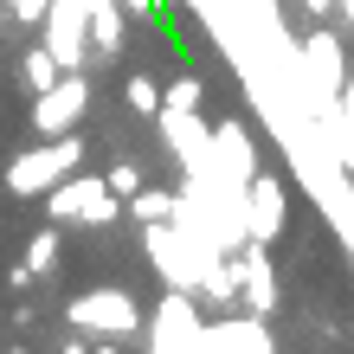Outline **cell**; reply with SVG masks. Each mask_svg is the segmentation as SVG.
Segmentation results:
<instances>
[{"instance_id":"25","label":"cell","mask_w":354,"mask_h":354,"mask_svg":"<svg viewBox=\"0 0 354 354\" xmlns=\"http://www.w3.org/2000/svg\"><path fill=\"white\" fill-rule=\"evenodd\" d=\"M91 354H122V342H91Z\"/></svg>"},{"instance_id":"8","label":"cell","mask_w":354,"mask_h":354,"mask_svg":"<svg viewBox=\"0 0 354 354\" xmlns=\"http://www.w3.org/2000/svg\"><path fill=\"white\" fill-rule=\"evenodd\" d=\"M65 71H84L91 65V13L84 7H71V0H52V13H46V39H39Z\"/></svg>"},{"instance_id":"21","label":"cell","mask_w":354,"mask_h":354,"mask_svg":"<svg viewBox=\"0 0 354 354\" xmlns=\"http://www.w3.org/2000/svg\"><path fill=\"white\" fill-rule=\"evenodd\" d=\"M103 180H110V194H116L122 206H129V200L142 194V187H149V174H142V168H136V161H116V168H110V174H103Z\"/></svg>"},{"instance_id":"7","label":"cell","mask_w":354,"mask_h":354,"mask_svg":"<svg viewBox=\"0 0 354 354\" xmlns=\"http://www.w3.org/2000/svg\"><path fill=\"white\" fill-rule=\"evenodd\" d=\"M84 110H91V77L84 71H65L52 91L32 97V129L39 136H71L77 122H84Z\"/></svg>"},{"instance_id":"23","label":"cell","mask_w":354,"mask_h":354,"mask_svg":"<svg viewBox=\"0 0 354 354\" xmlns=\"http://www.w3.org/2000/svg\"><path fill=\"white\" fill-rule=\"evenodd\" d=\"M335 103H342V116L354 122V65H348V84H342V97H335Z\"/></svg>"},{"instance_id":"17","label":"cell","mask_w":354,"mask_h":354,"mask_svg":"<svg viewBox=\"0 0 354 354\" xmlns=\"http://www.w3.org/2000/svg\"><path fill=\"white\" fill-rule=\"evenodd\" d=\"M19 77H26V91L39 97V91H52V84H58V77H65V65H58V58H52L46 46H32L26 58H19Z\"/></svg>"},{"instance_id":"12","label":"cell","mask_w":354,"mask_h":354,"mask_svg":"<svg viewBox=\"0 0 354 354\" xmlns=\"http://www.w3.org/2000/svg\"><path fill=\"white\" fill-rule=\"evenodd\" d=\"M213 168L225 180L252 187V174H258V142H252L245 122H213Z\"/></svg>"},{"instance_id":"16","label":"cell","mask_w":354,"mask_h":354,"mask_svg":"<svg viewBox=\"0 0 354 354\" xmlns=\"http://www.w3.org/2000/svg\"><path fill=\"white\" fill-rule=\"evenodd\" d=\"M180 213V194H168V187H142V194L129 200V219L149 225V219H174Z\"/></svg>"},{"instance_id":"28","label":"cell","mask_w":354,"mask_h":354,"mask_svg":"<svg viewBox=\"0 0 354 354\" xmlns=\"http://www.w3.org/2000/svg\"><path fill=\"white\" fill-rule=\"evenodd\" d=\"M13 354H26V348H13Z\"/></svg>"},{"instance_id":"24","label":"cell","mask_w":354,"mask_h":354,"mask_svg":"<svg viewBox=\"0 0 354 354\" xmlns=\"http://www.w3.org/2000/svg\"><path fill=\"white\" fill-rule=\"evenodd\" d=\"M122 13H161V0H122Z\"/></svg>"},{"instance_id":"19","label":"cell","mask_w":354,"mask_h":354,"mask_svg":"<svg viewBox=\"0 0 354 354\" xmlns=\"http://www.w3.org/2000/svg\"><path fill=\"white\" fill-rule=\"evenodd\" d=\"M122 97H129V110H136V116H161V84H155L149 71H136L129 84H122Z\"/></svg>"},{"instance_id":"27","label":"cell","mask_w":354,"mask_h":354,"mask_svg":"<svg viewBox=\"0 0 354 354\" xmlns=\"http://www.w3.org/2000/svg\"><path fill=\"white\" fill-rule=\"evenodd\" d=\"M0 7H13V0H0Z\"/></svg>"},{"instance_id":"4","label":"cell","mask_w":354,"mask_h":354,"mask_svg":"<svg viewBox=\"0 0 354 354\" xmlns=\"http://www.w3.org/2000/svg\"><path fill=\"white\" fill-rule=\"evenodd\" d=\"M65 322L71 335H91V342H129L142 328V309L129 290H84V297L65 303Z\"/></svg>"},{"instance_id":"26","label":"cell","mask_w":354,"mask_h":354,"mask_svg":"<svg viewBox=\"0 0 354 354\" xmlns=\"http://www.w3.org/2000/svg\"><path fill=\"white\" fill-rule=\"evenodd\" d=\"M71 7H84V13H91V7H103V0H71Z\"/></svg>"},{"instance_id":"22","label":"cell","mask_w":354,"mask_h":354,"mask_svg":"<svg viewBox=\"0 0 354 354\" xmlns=\"http://www.w3.org/2000/svg\"><path fill=\"white\" fill-rule=\"evenodd\" d=\"M52 0H13V26H46Z\"/></svg>"},{"instance_id":"5","label":"cell","mask_w":354,"mask_h":354,"mask_svg":"<svg viewBox=\"0 0 354 354\" xmlns=\"http://www.w3.org/2000/svg\"><path fill=\"white\" fill-rule=\"evenodd\" d=\"M206 342V316H200V297L194 290H168L149 322V354H200Z\"/></svg>"},{"instance_id":"11","label":"cell","mask_w":354,"mask_h":354,"mask_svg":"<svg viewBox=\"0 0 354 354\" xmlns=\"http://www.w3.org/2000/svg\"><path fill=\"white\" fill-rule=\"evenodd\" d=\"M161 142L174 149V161H180L187 174L213 168V129L200 122V110H161Z\"/></svg>"},{"instance_id":"29","label":"cell","mask_w":354,"mask_h":354,"mask_svg":"<svg viewBox=\"0 0 354 354\" xmlns=\"http://www.w3.org/2000/svg\"><path fill=\"white\" fill-rule=\"evenodd\" d=\"M161 7H168V0H161Z\"/></svg>"},{"instance_id":"6","label":"cell","mask_w":354,"mask_h":354,"mask_svg":"<svg viewBox=\"0 0 354 354\" xmlns=\"http://www.w3.org/2000/svg\"><path fill=\"white\" fill-rule=\"evenodd\" d=\"M297 71H303L309 97H316V110H328V103L342 97V84H348V52H342V39H335V32H309L303 46H297Z\"/></svg>"},{"instance_id":"15","label":"cell","mask_w":354,"mask_h":354,"mask_svg":"<svg viewBox=\"0 0 354 354\" xmlns=\"http://www.w3.org/2000/svg\"><path fill=\"white\" fill-rule=\"evenodd\" d=\"M200 303H213V309H232V303H239V264H232V258H219L213 270H206Z\"/></svg>"},{"instance_id":"18","label":"cell","mask_w":354,"mask_h":354,"mask_svg":"<svg viewBox=\"0 0 354 354\" xmlns=\"http://www.w3.org/2000/svg\"><path fill=\"white\" fill-rule=\"evenodd\" d=\"M200 103H206V84H200L194 71H180L174 84L161 91V110H200Z\"/></svg>"},{"instance_id":"13","label":"cell","mask_w":354,"mask_h":354,"mask_svg":"<svg viewBox=\"0 0 354 354\" xmlns=\"http://www.w3.org/2000/svg\"><path fill=\"white\" fill-rule=\"evenodd\" d=\"M200 354H270V328L264 316H219V322H206Z\"/></svg>"},{"instance_id":"14","label":"cell","mask_w":354,"mask_h":354,"mask_svg":"<svg viewBox=\"0 0 354 354\" xmlns=\"http://www.w3.org/2000/svg\"><path fill=\"white\" fill-rule=\"evenodd\" d=\"M122 39H129V13H122V0L91 7V58H116Z\"/></svg>"},{"instance_id":"9","label":"cell","mask_w":354,"mask_h":354,"mask_svg":"<svg viewBox=\"0 0 354 354\" xmlns=\"http://www.w3.org/2000/svg\"><path fill=\"white\" fill-rule=\"evenodd\" d=\"M283 219H290L283 180L277 174H252V187H245V232H252L258 245H270V239L283 232Z\"/></svg>"},{"instance_id":"20","label":"cell","mask_w":354,"mask_h":354,"mask_svg":"<svg viewBox=\"0 0 354 354\" xmlns=\"http://www.w3.org/2000/svg\"><path fill=\"white\" fill-rule=\"evenodd\" d=\"M52 264H58V225L32 232V245H26V270H32V277H46Z\"/></svg>"},{"instance_id":"10","label":"cell","mask_w":354,"mask_h":354,"mask_svg":"<svg viewBox=\"0 0 354 354\" xmlns=\"http://www.w3.org/2000/svg\"><path fill=\"white\" fill-rule=\"evenodd\" d=\"M232 264H239V303L252 309V316H270V309H277V270H270V252L258 239H245L232 252Z\"/></svg>"},{"instance_id":"1","label":"cell","mask_w":354,"mask_h":354,"mask_svg":"<svg viewBox=\"0 0 354 354\" xmlns=\"http://www.w3.org/2000/svg\"><path fill=\"white\" fill-rule=\"evenodd\" d=\"M84 168V142H77V129L71 136H39V149H26V155H13L7 161V194H19V200H46L65 174H77Z\"/></svg>"},{"instance_id":"3","label":"cell","mask_w":354,"mask_h":354,"mask_svg":"<svg viewBox=\"0 0 354 354\" xmlns=\"http://www.w3.org/2000/svg\"><path fill=\"white\" fill-rule=\"evenodd\" d=\"M46 219L52 225H91V232H97V225H116L122 219V200L110 194L103 174H65L46 194Z\"/></svg>"},{"instance_id":"2","label":"cell","mask_w":354,"mask_h":354,"mask_svg":"<svg viewBox=\"0 0 354 354\" xmlns=\"http://www.w3.org/2000/svg\"><path fill=\"white\" fill-rule=\"evenodd\" d=\"M142 252H149V264L161 270L168 290H194V297H200L206 270L219 264V258H206L200 245H187V232H180L174 219H149V225H142Z\"/></svg>"}]
</instances>
